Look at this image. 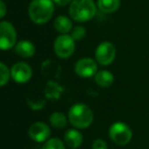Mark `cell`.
<instances>
[{"instance_id": "6da1fadb", "label": "cell", "mask_w": 149, "mask_h": 149, "mask_svg": "<svg viewBox=\"0 0 149 149\" xmlns=\"http://www.w3.org/2000/svg\"><path fill=\"white\" fill-rule=\"evenodd\" d=\"M53 0H32L29 6V17L33 23L43 25L49 22L54 13Z\"/></svg>"}, {"instance_id": "7a4b0ae2", "label": "cell", "mask_w": 149, "mask_h": 149, "mask_svg": "<svg viewBox=\"0 0 149 149\" xmlns=\"http://www.w3.org/2000/svg\"><path fill=\"white\" fill-rule=\"evenodd\" d=\"M97 7L93 0H72L68 13L74 21L83 23L93 19Z\"/></svg>"}, {"instance_id": "3957f363", "label": "cell", "mask_w": 149, "mask_h": 149, "mask_svg": "<svg viewBox=\"0 0 149 149\" xmlns=\"http://www.w3.org/2000/svg\"><path fill=\"white\" fill-rule=\"evenodd\" d=\"M68 120L78 129H86L93 123V111L84 103L74 104L68 110Z\"/></svg>"}, {"instance_id": "277c9868", "label": "cell", "mask_w": 149, "mask_h": 149, "mask_svg": "<svg viewBox=\"0 0 149 149\" xmlns=\"http://www.w3.org/2000/svg\"><path fill=\"white\" fill-rule=\"evenodd\" d=\"M133 136L132 130L127 124L122 122H116L109 128V137L116 144L127 145L131 141Z\"/></svg>"}, {"instance_id": "5b68a950", "label": "cell", "mask_w": 149, "mask_h": 149, "mask_svg": "<svg viewBox=\"0 0 149 149\" xmlns=\"http://www.w3.org/2000/svg\"><path fill=\"white\" fill-rule=\"evenodd\" d=\"M54 52L60 58H68L74 51V40L68 34H61L54 41Z\"/></svg>"}, {"instance_id": "8992f818", "label": "cell", "mask_w": 149, "mask_h": 149, "mask_svg": "<svg viewBox=\"0 0 149 149\" xmlns=\"http://www.w3.org/2000/svg\"><path fill=\"white\" fill-rule=\"evenodd\" d=\"M116 49L111 42L104 41L97 46L95 51V60L100 65H109L116 59Z\"/></svg>"}, {"instance_id": "52a82bcc", "label": "cell", "mask_w": 149, "mask_h": 149, "mask_svg": "<svg viewBox=\"0 0 149 149\" xmlns=\"http://www.w3.org/2000/svg\"><path fill=\"white\" fill-rule=\"evenodd\" d=\"M17 45V31L9 22H1L0 24V47L7 50Z\"/></svg>"}, {"instance_id": "ba28073f", "label": "cell", "mask_w": 149, "mask_h": 149, "mask_svg": "<svg viewBox=\"0 0 149 149\" xmlns=\"http://www.w3.org/2000/svg\"><path fill=\"white\" fill-rule=\"evenodd\" d=\"M74 72L82 78L94 77L97 74V61L89 57L81 58L74 65Z\"/></svg>"}, {"instance_id": "9c48e42d", "label": "cell", "mask_w": 149, "mask_h": 149, "mask_svg": "<svg viewBox=\"0 0 149 149\" xmlns=\"http://www.w3.org/2000/svg\"><path fill=\"white\" fill-rule=\"evenodd\" d=\"M11 78L17 83H27L30 79L32 78L33 70L32 68L26 62H17L13 65L10 70Z\"/></svg>"}, {"instance_id": "30bf717a", "label": "cell", "mask_w": 149, "mask_h": 149, "mask_svg": "<svg viewBox=\"0 0 149 149\" xmlns=\"http://www.w3.org/2000/svg\"><path fill=\"white\" fill-rule=\"evenodd\" d=\"M29 136L32 140L38 143L45 142L50 136V128L47 124L37 122L33 124L29 129Z\"/></svg>"}, {"instance_id": "8fae6325", "label": "cell", "mask_w": 149, "mask_h": 149, "mask_svg": "<svg viewBox=\"0 0 149 149\" xmlns=\"http://www.w3.org/2000/svg\"><path fill=\"white\" fill-rule=\"evenodd\" d=\"M64 143L70 149H77L83 143V135L79 131L70 129L64 134Z\"/></svg>"}, {"instance_id": "7c38bea8", "label": "cell", "mask_w": 149, "mask_h": 149, "mask_svg": "<svg viewBox=\"0 0 149 149\" xmlns=\"http://www.w3.org/2000/svg\"><path fill=\"white\" fill-rule=\"evenodd\" d=\"M15 52L17 55L23 58H29L35 54V46L31 41L23 40L19 41L15 45Z\"/></svg>"}, {"instance_id": "4fadbf2b", "label": "cell", "mask_w": 149, "mask_h": 149, "mask_svg": "<svg viewBox=\"0 0 149 149\" xmlns=\"http://www.w3.org/2000/svg\"><path fill=\"white\" fill-rule=\"evenodd\" d=\"M95 78V82L99 87L102 88H107L112 85L114 81L113 74L108 70H99L97 74L94 76Z\"/></svg>"}, {"instance_id": "5bb4252c", "label": "cell", "mask_w": 149, "mask_h": 149, "mask_svg": "<svg viewBox=\"0 0 149 149\" xmlns=\"http://www.w3.org/2000/svg\"><path fill=\"white\" fill-rule=\"evenodd\" d=\"M54 29L60 34H68V32H72V23L68 17L59 15L54 21Z\"/></svg>"}, {"instance_id": "9a60e30c", "label": "cell", "mask_w": 149, "mask_h": 149, "mask_svg": "<svg viewBox=\"0 0 149 149\" xmlns=\"http://www.w3.org/2000/svg\"><path fill=\"white\" fill-rule=\"evenodd\" d=\"M120 0H98L97 6L104 13H112L120 8Z\"/></svg>"}, {"instance_id": "2e32d148", "label": "cell", "mask_w": 149, "mask_h": 149, "mask_svg": "<svg viewBox=\"0 0 149 149\" xmlns=\"http://www.w3.org/2000/svg\"><path fill=\"white\" fill-rule=\"evenodd\" d=\"M49 122L50 125H51L53 128L55 129H62L66 126V118L62 112L59 111H55L50 116L49 118Z\"/></svg>"}, {"instance_id": "e0dca14e", "label": "cell", "mask_w": 149, "mask_h": 149, "mask_svg": "<svg viewBox=\"0 0 149 149\" xmlns=\"http://www.w3.org/2000/svg\"><path fill=\"white\" fill-rule=\"evenodd\" d=\"M42 149H65V146H64V142H62L60 139L52 138L45 141Z\"/></svg>"}, {"instance_id": "ac0fdd59", "label": "cell", "mask_w": 149, "mask_h": 149, "mask_svg": "<svg viewBox=\"0 0 149 149\" xmlns=\"http://www.w3.org/2000/svg\"><path fill=\"white\" fill-rule=\"evenodd\" d=\"M0 79H1V86H5L6 85V83L8 82L9 78L11 77V72L10 70H8V68H7L6 65H5V63H3V62H1L0 63Z\"/></svg>"}, {"instance_id": "d6986e66", "label": "cell", "mask_w": 149, "mask_h": 149, "mask_svg": "<svg viewBox=\"0 0 149 149\" xmlns=\"http://www.w3.org/2000/svg\"><path fill=\"white\" fill-rule=\"evenodd\" d=\"M70 36H72L74 41H81L86 36V29L84 27H82V26H77V27H74L72 30Z\"/></svg>"}, {"instance_id": "ffe728a7", "label": "cell", "mask_w": 149, "mask_h": 149, "mask_svg": "<svg viewBox=\"0 0 149 149\" xmlns=\"http://www.w3.org/2000/svg\"><path fill=\"white\" fill-rule=\"evenodd\" d=\"M92 149H107V144L102 139H96L93 141Z\"/></svg>"}, {"instance_id": "44dd1931", "label": "cell", "mask_w": 149, "mask_h": 149, "mask_svg": "<svg viewBox=\"0 0 149 149\" xmlns=\"http://www.w3.org/2000/svg\"><path fill=\"white\" fill-rule=\"evenodd\" d=\"M72 0H53V2L57 4L58 6H65V5L72 3Z\"/></svg>"}, {"instance_id": "7402d4cb", "label": "cell", "mask_w": 149, "mask_h": 149, "mask_svg": "<svg viewBox=\"0 0 149 149\" xmlns=\"http://www.w3.org/2000/svg\"><path fill=\"white\" fill-rule=\"evenodd\" d=\"M0 8H1V13H0V17L3 19L5 17V13H6V6H5V3L3 0L0 1Z\"/></svg>"}]
</instances>
